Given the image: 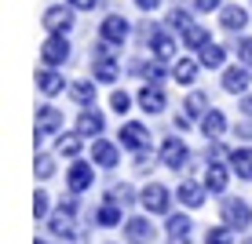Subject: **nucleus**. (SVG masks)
I'll return each instance as SVG.
<instances>
[{
	"instance_id": "4c0bfd02",
	"label": "nucleus",
	"mask_w": 252,
	"mask_h": 244,
	"mask_svg": "<svg viewBox=\"0 0 252 244\" xmlns=\"http://www.w3.org/2000/svg\"><path fill=\"white\" fill-rule=\"evenodd\" d=\"M33 215H37L40 222H48V215H51V197L44 193V190H37V193H33Z\"/></svg>"
},
{
	"instance_id": "a18cd8bd",
	"label": "nucleus",
	"mask_w": 252,
	"mask_h": 244,
	"mask_svg": "<svg viewBox=\"0 0 252 244\" xmlns=\"http://www.w3.org/2000/svg\"><path fill=\"white\" fill-rule=\"evenodd\" d=\"M238 109H241V117H252V91H245L238 99Z\"/></svg>"
},
{
	"instance_id": "f8f14e48",
	"label": "nucleus",
	"mask_w": 252,
	"mask_h": 244,
	"mask_svg": "<svg viewBox=\"0 0 252 244\" xmlns=\"http://www.w3.org/2000/svg\"><path fill=\"white\" fill-rule=\"evenodd\" d=\"M88 153H92V164H95V168H102V171H114L121 164V142H110L106 135L92 138Z\"/></svg>"
},
{
	"instance_id": "a19ab883",
	"label": "nucleus",
	"mask_w": 252,
	"mask_h": 244,
	"mask_svg": "<svg viewBox=\"0 0 252 244\" xmlns=\"http://www.w3.org/2000/svg\"><path fill=\"white\" fill-rule=\"evenodd\" d=\"M234 135H238L241 142H252V117H245V120H238V124H234Z\"/></svg>"
},
{
	"instance_id": "49530a36",
	"label": "nucleus",
	"mask_w": 252,
	"mask_h": 244,
	"mask_svg": "<svg viewBox=\"0 0 252 244\" xmlns=\"http://www.w3.org/2000/svg\"><path fill=\"white\" fill-rule=\"evenodd\" d=\"M59 208H63V212H69V215H77V212H81V204H77V193H73V197H66Z\"/></svg>"
},
{
	"instance_id": "37998d69",
	"label": "nucleus",
	"mask_w": 252,
	"mask_h": 244,
	"mask_svg": "<svg viewBox=\"0 0 252 244\" xmlns=\"http://www.w3.org/2000/svg\"><path fill=\"white\" fill-rule=\"evenodd\" d=\"M190 128H194V117H190V113H176V132H190Z\"/></svg>"
},
{
	"instance_id": "2f4dec72",
	"label": "nucleus",
	"mask_w": 252,
	"mask_h": 244,
	"mask_svg": "<svg viewBox=\"0 0 252 244\" xmlns=\"http://www.w3.org/2000/svg\"><path fill=\"white\" fill-rule=\"evenodd\" d=\"M208 109H212V102H208V95H205V91H197V88L183 99V113H190L194 120H201Z\"/></svg>"
},
{
	"instance_id": "ddd939ff",
	"label": "nucleus",
	"mask_w": 252,
	"mask_h": 244,
	"mask_svg": "<svg viewBox=\"0 0 252 244\" xmlns=\"http://www.w3.org/2000/svg\"><path fill=\"white\" fill-rule=\"evenodd\" d=\"M249 84H252V69H249L245 62L227 66V69L220 73V88L227 91V95H234V99H241V95L249 91Z\"/></svg>"
},
{
	"instance_id": "a211bd4d",
	"label": "nucleus",
	"mask_w": 252,
	"mask_h": 244,
	"mask_svg": "<svg viewBox=\"0 0 252 244\" xmlns=\"http://www.w3.org/2000/svg\"><path fill=\"white\" fill-rule=\"evenodd\" d=\"M37 91L44 95V99H55V95L66 91V77L59 73V69H51V66H40L37 69Z\"/></svg>"
},
{
	"instance_id": "f03ea898",
	"label": "nucleus",
	"mask_w": 252,
	"mask_h": 244,
	"mask_svg": "<svg viewBox=\"0 0 252 244\" xmlns=\"http://www.w3.org/2000/svg\"><path fill=\"white\" fill-rule=\"evenodd\" d=\"M69 55H73V48H69L66 33H48V37H44V44H40V66L63 69L69 62Z\"/></svg>"
},
{
	"instance_id": "39448f33",
	"label": "nucleus",
	"mask_w": 252,
	"mask_h": 244,
	"mask_svg": "<svg viewBox=\"0 0 252 244\" xmlns=\"http://www.w3.org/2000/svg\"><path fill=\"white\" fill-rule=\"evenodd\" d=\"M139 204L150 215H172V190L161 186V182H146V186L139 190Z\"/></svg>"
},
{
	"instance_id": "5701e85b",
	"label": "nucleus",
	"mask_w": 252,
	"mask_h": 244,
	"mask_svg": "<svg viewBox=\"0 0 252 244\" xmlns=\"http://www.w3.org/2000/svg\"><path fill=\"white\" fill-rule=\"evenodd\" d=\"M77 215H69V212H51L48 215V230H51V237H59V241H77V226H73Z\"/></svg>"
},
{
	"instance_id": "bb28decb",
	"label": "nucleus",
	"mask_w": 252,
	"mask_h": 244,
	"mask_svg": "<svg viewBox=\"0 0 252 244\" xmlns=\"http://www.w3.org/2000/svg\"><path fill=\"white\" fill-rule=\"evenodd\" d=\"M92 219H95V226H102V230H114V226H125V212H121V204H114V200H102Z\"/></svg>"
},
{
	"instance_id": "6ab92c4d",
	"label": "nucleus",
	"mask_w": 252,
	"mask_h": 244,
	"mask_svg": "<svg viewBox=\"0 0 252 244\" xmlns=\"http://www.w3.org/2000/svg\"><path fill=\"white\" fill-rule=\"evenodd\" d=\"M216 15H220L223 33H245V26H249V11L241 4H223V11H216Z\"/></svg>"
},
{
	"instance_id": "de8ad7c7",
	"label": "nucleus",
	"mask_w": 252,
	"mask_h": 244,
	"mask_svg": "<svg viewBox=\"0 0 252 244\" xmlns=\"http://www.w3.org/2000/svg\"><path fill=\"white\" fill-rule=\"evenodd\" d=\"M132 4L139 7V11H158V7H161V0H132Z\"/></svg>"
},
{
	"instance_id": "473e14b6",
	"label": "nucleus",
	"mask_w": 252,
	"mask_h": 244,
	"mask_svg": "<svg viewBox=\"0 0 252 244\" xmlns=\"http://www.w3.org/2000/svg\"><path fill=\"white\" fill-rule=\"evenodd\" d=\"M106 200H114V204L128 208V204H135V200H139V193L128 186V182H114V186H110V193H106Z\"/></svg>"
},
{
	"instance_id": "f3484780",
	"label": "nucleus",
	"mask_w": 252,
	"mask_h": 244,
	"mask_svg": "<svg viewBox=\"0 0 252 244\" xmlns=\"http://www.w3.org/2000/svg\"><path fill=\"white\" fill-rule=\"evenodd\" d=\"M205 197H208V186H205V182H197V179H183V182H179V190H176V200L183 208H190V212L201 208Z\"/></svg>"
},
{
	"instance_id": "72a5a7b5",
	"label": "nucleus",
	"mask_w": 252,
	"mask_h": 244,
	"mask_svg": "<svg viewBox=\"0 0 252 244\" xmlns=\"http://www.w3.org/2000/svg\"><path fill=\"white\" fill-rule=\"evenodd\" d=\"M164 26H168L172 33H183L187 26H194V11H187V7H172L168 19H164Z\"/></svg>"
},
{
	"instance_id": "ea45409f",
	"label": "nucleus",
	"mask_w": 252,
	"mask_h": 244,
	"mask_svg": "<svg viewBox=\"0 0 252 244\" xmlns=\"http://www.w3.org/2000/svg\"><path fill=\"white\" fill-rule=\"evenodd\" d=\"M238 62H245L252 69V37H241L238 40Z\"/></svg>"
},
{
	"instance_id": "7ed1b4c3",
	"label": "nucleus",
	"mask_w": 252,
	"mask_h": 244,
	"mask_svg": "<svg viewBox=\"0 0 252 244\" xmlns=\"http://www.w3.org/2000/svg\"><path fill=\"white\" fill-rule=\"evenodd\" d=\"M117 142L125 146L128 153H143V150L154 146V135H150V128H146L143 120H125L121 132H117Z\"/></svg>"
},
{
	"instance_id": "a878e982",
	"label": "nucleus",
	"mask_w": 252,
	"mask_h": 244,
	"mask_svg": "<svg viewBox=\"0 0 252 244\" xmlns=\"http://www.w3.org/2000/svg\"><path fill=\"white\" fill-rule=\"evenodd\" d=\"M190 230H194V222H190L187 212H172L168 219H164V233H168V241H190Z\"/></svg>"
},
{
	"instance_id": "58836bf2",
	"label": "nucleus",
	"mask_w": 252,
	"mask_h": 244,
	"mask_svg": "<svg viewBox=\"0 0 252 244\" xmlns=\"http://www.w3.org/2000/svg\"><path fill=\"white\" fill-rule=\"evenodd\" d=\"M227 0H194V11L197 15H212V11H223Z\"/></svg>"
},
{
	"instance_id": "cd10ccee",
	"label": "nucleus",
	"mask_w": 252,
	"mask_h": 244,
	"mask_svg": "<svg viewBox=\"0 0 252 244\" xmlns=\"http://www.w3.org/2000/svg\"><path fill=\"white\" fill-rule=\"evenodd\" d=\"M69 99L77 102V106H95V99H99V81H73L69 84Z\"/></svg>"
},
{
	"instance_id": "393cba45",
	"label": "nucleus",
	"mask_w": 252,
	"mask_h": 244,
	"mask_svg": "<svg viewBox=\"0 0 252 244\" xmlns=\"http://www.w3.org/2000/svg\"><path fill=\"white\" fill-rule=\"evenodd\" d=\"M227 164H230V171L241 182H252V146H238V150H230L227 153Z\"/></svg>"
},
{
	"instance_id": "f257e3e1",
	"label": "nucleus",
	"mask_w": 252,
	"mask_h": 244,
	"mask_svg": "<svg viewBox=\"0 0 252 244\" xmlns=\"http://www.w3.org/2000/svg\"><path fill=\"white\" fill-rule=\"evenodd\" d=\"M92 81H99V84H117L121 81V62L114 55V44H106V40L92 44Z\"/></svg>"
},
{
	"instance_id": "c85d7f7f",
	"label": "nucleus",
	"mask_w": 252,
	"mask_h": 244,
	"mask_svg": "<svg viewBox=\"0 0 252 244\" xmlns=\"http://www.w3.org/2000/svg\"><path fill=\"white\" fill-rule=\"evenodd\" d=\"M179 40H183V48L187 51H201L205 44H212V29H208V26H187L183 33H179Z\"/></svg>"
},
{
	"instance_id": "9d476101",
	"label": "nucleus",
	"mask_w": 252,
	"mask_h": 244,
	"mask_svg": "<svg viewBox=\"0 0 252 244\" xmlns=\"http://www.w3.org/2000/svg\"><path fill=\"white\" fill-rule=\"evenodd\" d=\"M158 157H161V164H164V168H172V171H183L187 164H190V146H187L179 135H168V138L161 142Z\"/></svg>"
},
{
	"instance_id": "09e8293b",
	"label": "nucleus",
	"mask_w": 252,
	"mask_h": 244,
	"mask_svg": "<svg viewBox=\"0 0 252 244\" xmlns=\"http://www.w3.org/2000/svg\"><path fill=\"white\" fill-rule=\"evenodd\" d=\"M172 244H187V241H172Z\"/></svg>"
},
{
	"instance_id": "79ce46f5",
	"label": "nucleus",
	"mask_w": 252,
	"mask_h": 244,
	"mask_svg": "<svg viewBox=\"0 0 252 244\" xmlns=\"http://www.w3.org/2000/svg\"><path fill=\"white\" fill-rule=\"evenodd\" d=\"M154 161H161V157H154L150 150H143V153H135V168H139V171H143V175H146V171H150V164H154Z\"/></svg>"
},
{
	"instance_id": "e433bc0d",
	"label": "nucleus",
	"mask_w": 252,
	"mask_h": 244,
	"mask_svg": "<svg viewBox=\"0 0 252 244\" xmlns=\"http://www.w3.org/2000/svg\"><path fill=\"white\" fill-rule=\"evenodd\" d=\"M33 168H37L40 182H48L51 175H55V157H51V153H37V164H33Z\"/></svg>"
},
{
	"instance_id": "6e6552de",
	"label": "nucleus",
	"mask_w": 252,
	"mask_h": 244,
	"mask_svg": "<svg viewBox=\"0 0 252 244\" xmlns=\"http://www.w3.org/2000/svg\"><path fill=\"white\" fill-rule=\"evenodd\" d=\"M66 186H69V193H88V190L95 186V164L92 161H69V168H66Z\"/></svg>"
},
{
	"instance_id": "7c9ffc66",
	"label": "nucleus",
	"mask_w": 252,
	"mask_h": 244,
	"mask_svg": "<svg viewBox=\"0 0 252 244\" xmlns=\"http://www.w3.org/2000/svg\"><path fill=\"white\" fill-rule=\"evenodd\" d=\"M81 146H84V135H81V132L55 135V153H59V157H69V161H77V157H81Z\"/></svg>"
},
{
	"instance_id": "c9c22d12",
	"label": "nucleus",
	"mask_w": 252,
	"mask_h": 244,
	"mask_svg": "<svg viewBox=\"0 0 252 244\" xmlns=\"http://www.w3.org/2000/svg\"><path fill=\"white\" fill-rule=\"evenodd\" d=\"M205 244H234V230H230L227 222H223V226H212V230L205 233Z\"/></svg>"
},
{
	"instance_id": "4be33fe9",
	"label": "nucleus",
	"mask_w": 252,
	"mask_h": 244,
	"mask_svg": "<svg viewBox=\"0 0 252 244\" xmlns=\"http://www.w3.org/2000/svg\"><path fill=\"white\" fill-rule=\"evenodd\" d=\"M125 241L128 244H150L154 241V222L146 215H132L125 219Z\"/></svg>"
},
{
	"instance_id": "1a4fd4ad",
	"label": "nucleus",
	"mask_w": 252,
	"mask_h": 244,
	"mask_svg": "<svg viewBox=\"0 0 252 244\" xmlns=\"http://www.w3.org/2000/svg\"><path fill=\"white\" fill-rule=\"evenodd\" d=\"M179 33H172V29H150L146 33V44H150V55L154 58H161V62H176V51H179Z\"/></svg>"
},
{
	"instance_id": "aec40b11",
	"label": "nucleus",
	"mask_w": 252,
	"mask_h": 244,
	"mask_svg": "<svg viewBox=\"0 0 252 244\" xmlns=\"http://www.w3.org/2000/svg\"><path fill=\"white\" fill-rule=\"evenodd\" d=\"M230 164H223V161H208V168H205V186H208V193H227V182H230Z\"/></svg>"
},
{
	"instance_id": "2eb2a0df",
	"label": "nucleus",
	"mask_w": 252,
	"mask_h": 244,
	"mask_svg": "<svg viewBox=\"0 0 252 244\" xmlns=\"http://www.w3.org/2000/svg\"><path fill=\"white\" fill-rule=\"evenodd\" d=\"M73 132H81L84 138H99L102 132H106V113H99L95 106H84L81 113H77V124H73Z\"/></svg>"
},
{
	"instance_id": "8fccbe9b",
	"label": "nucleus",
	"mask_w": 252,
	"mask_h": 244,
	"mask_svg": "<svg viewBox=\"0 0 252 244\" xmlns=\"http://www.w3.org/2000/svg\"><path fill=\"white\" fill-rule=\"evenodd\" d=\"M37 244H48V241H37Z\"/></svg>"
},
{
	"instance_id": "3c124183",
	"label": "nucleus",
	"mask_w": 252,
	"mask_h": 244,
	"mask_svg": "<svg viewBox=\"0 0 252 244\" xmlns=\"http://www.w3.org/2000/svg\"><path fill=\"white\" fill-rule=\"evenodd\" d=\"M245 244H252V241H245Z\"/></svg>"
},
{
	"instance_id": "c03bdc74",
	"label": "nucleus",
	"mask_w": 252,
	"mask_h": 244,
	"mask_svg": "<svg viewBox=\"0 0 252 244\" xmlns=\"http://www.w3.org/2000/svg\"><path fill=\"white\" fill-rule=\"evenodd\" d=\"M69 7H73V11H95V4H99V0H66Z\"/></svg>"
},
{
	"instance_id": "20e7f679",
	"label": "nucleus",
	"mask_w": 252,
	"mask_h": 244,
	"mask_svg": "<svg viewBox=\"0 0 252 244\" xmlns=\"http://www.w3.org/2000/svg\"><path fill=\"white\" fill-rule=\"evenodd\" d=\"M128 37H132V22H128L125 15H117V11L102 15V22H99V40H106V44H114V48H125Z\"/></svg>"
},
{
	"instance_id": "f704fd0d",
	"label": "nucleus",
	"mask_w": 252,
	"mask_h": 244,
	"mask_svg": "<svg viewBox=\"0 0 252 244\" xmlns=\"http://www.w3.org/2000/svg\"><path fill=\"white\" fill-rule=\"evenodd\" d=\"M132 106H135V99H132L125 88H114V91H110V109H114V113H121V117H125Z\"/></svg>"
},
{
	"instance_id": "9b49d317",
	"label": "nucleus",
	"mask_w": 252,
	"mask_h": 244,
	"mask_svg": "<svg viewBox=\"0 0 252 244\" xmlns=\"http://www.w3.org/2000/svg\"><path fill=\"white\" fill-rule=\"evenodd\" d=\"M63 132V109L59 106H40L37 109V128H33V138H37V146H44L51 135H59Z\"/></svg>"
},
{
	"instance_id": "dca6fc26",
	"label": "nucleus",
	"mask_w": 252,
	"mask_h": 244,
	"mask_svg": "<svg viewBox=\"0 0 252 244\" xmlns=\"http://www.w3.org/2000/svg\"><path fill=\"white\" fill-rule=\"evenodd\" d=\"M201 58H190V55H179L176 62H172V81L179 84V88H194L197 84V73H201Z\"/></svg>"
},
{
	"instance_id": "412c9836",
	"label": "nucleus",
	"mask_w": 252,
	"mask_h": 244,
	"mask_svg": "<svg viewBox=\"0 0 252 244\" xmlns=\"http://www.w3.org/2000/svg\"><path fill=\"white\" fill-rule=\"evenodd\" d=\"M132 69H135L139 77H143V84H164V81L172 77V66H168V62H161V58H154V55L146 58V62H135Z\"/></svg>"
},
{
	"instance_id": "0eeeda50",
	"label": "nucleus",
	"mask_w": 252,
	"mask_h": 244,
	"mask_svg": "<svg viewBox=\"0 0 252 244\" xmlns=\"http://www.w3.org/2000/svg\"><path fill=\"white\" fill-rule=\"evenodd\" d=\"M73 22H77V11L69 4H51V7H44V15H40L44 33H66V37H69Z\"/></svg>"
},
{
	"instance_id": "4468645a",
	"label": "nucleus",
	"mask_w": 252,
	"mask_h": 244,
	"mask_svg": "<svg viewBox=\"0 0 252 244\" xmlns=\"http://www.w3.org/2000/svg\"><path fill=\"white\" fill-rule=\"evenodd\" d=\"M135 106L143 109V113H150V117H158V113L168 109V95H164L161 84H143L135 95Z\"/></svg>"
},
{
	"instance_id": "423d86ee",
	"label": "nucleus",
	"mask_w": 252,
	"mask_h": 244,
	"mask_svg": "<svg viewBox=\"0 0 252 244\" xmlns=\"http://www.w3.org/2000/svg\"><path fill=\"white\" fill-rule=\"evenodd\" d=\"M220 215H223V222H227L234 233L252 226V204H249V200H241V197H223Z\"/></svg>"
},
{
	"instance_id": "c756f323",
	"label": "nucleus",
	"mask_w": 252,
	"mask_h": 244,
	"mask_svg": "<svg viewBox=\"0 0 252 244\" xmlns=\"http://www.w3.org/2000/svg\"><path fill=\"white\" fill-rule=\"evenodd\" d=\"M197 55H201V66H205V69H216V73H223V69H227V48L216 44V40H212V44H205Z\"/></svg>"
},
{
	"instance_id": "b1692460",
	"label": "nucleus",
	"mask_w": 252,
	"mask_h": 244,
	"mask_svg": "<svg viewBox=\"0 0 252 244\" xmlns=\"http://www.w3.org/2000/svg\"><path fill=\"white\" fill-rule=\"evenodd\" d=\"M197 128H201V135L205 138H220V135H227V128H230V120H227V113L223 109H208L201 120H197Z\"/></svg>"
}]
</instances>
